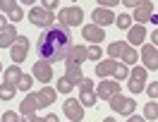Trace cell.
<instances>
[{
	"label": "cell",
	"mask_w": 158,
	"mask_h": 122,
	"mask_svg": "<svg viewBox=\"0 0 158 122\" xmlns=\"http://www.w3.org/2000/svg\"><path fill=\"white\" fill-rule=\"evenodd\" d=\"M120 0H98V7H115Z\"/></svg>",
	"instance_id": "8d00e7d4"
},
{
	"label": "cell",
	"mask_w": 158,
	"mask_h": 122,
	"mask_svg": "<svg viewBox=\"0 0 158 122\" xmlns=\"http://www.w3.org/2000/svg\"><path fill=\"white\" fill-rule=\"evenodd\" d=\"M43 122H60L58 115H43Z\"/></svg>",
	"instance_id": "60d3db41"
},
{
	"label": "cell",
	"mask_w": 158,
	"mask_h": 122,
	"mask_svg": "<svg viewBox=\"0 0 158 122\" xmlns=\"http://www.w3.org/2000/svg\"><path fill=\"white\" fill-rule=\"evenodd\" d=\"M17 36H19V34H17V26H15V24L10 22L5 29L0 31V48H10L12 43L17 41Z\"/></svg>",
	"instance_id": "d6986e66"
},
{
	"label": "cell",
	"mask_w": 158,
	"mask_h": 122,
	"mask_svg": "<svg viewBox=\"0 0 158 122\" xmlns=\"http://www.w3.org/2000/svg\"><path fill=\"white\" fill-rule=\"evenodd\" d=\"M62 112H65L72 122H81L84 120V105L79 103V98H67L65 105H62Z\"/></svg>",
	"instance_id": "8fae6325"
},
{
	"label": "cell",
	"mask_w": 158,
	"mask_h": 122,
	"mask_svg": "<svg viewBox=\"0 0 158 122\" xmlns=\"http://www.w3.org/2000/svg\"><path fill=\"white\" fill-rule=\"evenodd\" d=\"M77 86H79V93H89V91H94V79L81 77V81H79Z\"/></svg>",
	"instance_id": "4dcf8cb0"
},
{
	"label": "cell",
	"mask_w": 158,
	"mask_h": 122,
	"mask_svg": "<svg viewBox=\"0 0 158 122\" xmlns=\"http://www.w3.org/2000/svg\"><path fill=\"white\" fill-rule=\"evenodd\" d=\"M89 60V53H86V46H72L65 58V65H84Z\"/></svg>",
	"instance_id": "5bb4252c"
},
{
	"label": "cell",
	"mask_w": 158,
	"mask_h": 122,
	"mask_svg": "<svg viewBox=\"0 0 158 122\" xmlns=\"http://www.w3.org/2000/svg\"><path fill=\"white\" fill-rule=\"evenodd\" d=\"M141 51H139V58L144 62V67L146 70H158V48L153 43H144V46H139Z\"/></svg>",
	"instance_id": "9c48e42d"
},
{
	"label": "cell",
	"mask_w": 158,
	"mask_h": 122,
	"mask_svg": "<svg viewBox=\"0 0 158 122\" xmlns=\"http://www.w3.org/2000/svg\"><path fill=\"white\" fill-rule=\"evenodd\" d=\"M127 86L132 93H141L146 89V67L144 65H134V70H129Z\"/></svg>",
	"instance_id": "8992f818"
},
{
	"label": "cell",
	"mask_w": 158,
	"mask_h": 122,
	"mask_svg": "<svg viewBox=\"0 0 158 122\" xmlns=\"http://www.w3.org/2000/svg\"><path fill=\"white\" fill-rule=\"evenodd\" d=\"M41 5H43V7H46V10H55V7H58L60 5V0H41Z\"/></svg>",
	"instance_id": "e575fe53"
},
{
	"label": "cell",
	"mask_w": 158,
	"mask_h": 122,
	"mask_svg": "<svg viewBox=\"0 0 158 122\" xmlns=\"http://www.w3.org/2000/svg\"><path fill=\"white\" fill-rule=\"evenodd\" d=\"M31 74H34V79H39L41 84H46V81L53 79V65H50L48 60H36L34 67H31Z\"/></svg>",
	"instance_id": "30bf717a"
},
{
	"label": "cell",
	"mask_w": 158,
	"mask_h": 122,
	"mask_svg": "<svg viewBox=\"0 0 158 122\" xmlns=\"http://www.w3.org/2000/svg\"><path fill=\"white\" fill-rule=\"evenodd\" d=\"M96 77H115L118 81L122 79H127L129 77V67L125 65V62H118V60H113V58H106V60H101L96 62Z\"/></svg>",
	"instance_id": "7a4b0ae2"
},
{
	"label": "cell",
	"mask_w": 158,
	"mask_h": 122,
	"mask_svg": "<svg viewBox=\"0 0 158 122\" xmlns=\"http://www.w3.org/2000/svg\"><path fill=\"white\" fill-rule=\"evenodd\" d=\"M110 110L118 112V115H132V112L137 110V101L134 98H129V96H122V93H115L113 98H110Z\"/></svg>",
	"instance_id": "5b68a950"
},
{
	"label": "cell",
	"mask_w": 158,
	"mask_h": 122,
	"mask_svg": "<svg viewBox=\"0 0 158 122\" xmlns=\"http://www.w3.org/2000/svg\"><path fill=\"white\" fill-rule=\"evenodd\" d=\"M74 86H77V84L62 74V77L58 79V86H55V89H58V93H65V96H67V93H72V89H74Z\"/></svg>",
	"instance_id": "603a6c76"
},
{
	"label": "cell",
	"mask_w": 158,
	"mask_h": 122,
	"mask_svg": "<svg viewBox=\"0 0 158 122\" xmlns=\"http://www.w3.org/2000/svg\"><path fill=\"white\" fill-rule=\"evenodd\" d=\"M120 2H122V5H127V7H137L141 0H120Z\"/></svg>",
	"instance_id": "ab89813d"
},
{
	"label": "cell",
	"mask_w": 158,
	"mask_h": 122,
	"mask_svg": "<svg viewBox=\"0 0 158 122\" xmlns=\"http://www.w3.org/2000/svg\"><path fill=\"white\" fill-rule=\"evenodd\" d=\"M148 22H153V24L158 26V14H151V19H148Z\"/></svg>",
	"instance_id": "7bdbcfd3"
},
{
	"label": "cell",
	"mask_w": 158,
	"mask_h": 122,
	"mask_svg": "<svg viewBox=\"0 0 158 122\" xmlns=\"http://www.w3.org/2000/svg\"><path fill=\"white\" fill-rule=\"evenodd\" d=\"M81 36L89 41V43H101V41L106 39V31H103V26H98V24H84Z\"/></svg>",
	"instance_id": "e0dca14e"
},
{
	"label": "cell",
	"mask_w": 158,
	"mask_h": 122,
	"mask_svg": "<svg viewBox=\"0 0 158 122\" xmlns=\"http://www.w3.org/2000/svg\"><path fill=\"white\" fill-rule=\"evenodd\" d=\"M7 24H10V22H7V17H5V14H2V12H0V31L5 29V26H7Z\"/></svg>",
	"instance_id": "b9f144b4"
},
{
	"label": "cell",
	"mask_w": 158,
	"mask_h": 122,
	"mask_svg": "<svg viewBox=\"0 0 158 122\" xmlns=\"http://www.w3.org/2000/svg\"><path fill=\"white\" fill-rule=\"evenodd\" d=\"M2 122H22V117L15 110H5L2 112Z\"/></svg>",
	"instance_id": "d6a6232c"
},
{
	"label": "cell",
	"mask_w": 158,
	"mask_h": 122,
	"mask_svg": "<svg viewBox=\"0 0 158 122\" xmlns=\"http://www.w3.org/2000/svg\"><path fill=\"white\" fill-rule=\"evenodd\" d=\"M27 55H29V39L27 36H17V41L10 46V58L15 65H19V62L27 60Z\"/></svg>",
	"instance_id": "ba28073f"
},
{
	"label": "cell",
	"mask_w": 158,
	"mask_h": 122,
	"mask_svg": "<svg viewBox=\"0 0 158 122\" xmlns=\"http://www.w3.org/2000/svg\"><path fill=\"white\" fill-rule=\"evenodd\" d=\"M69 48H72V36H69V29L67 26H50V29H43L39 39V46H36V51H39V58L41 60H48L50 65L53 62H60L67 58Z\"/></svg>",
	"instance_id": "6da1fadb"
},
{
	"label": "cell",
	"mask_w": 158,
	"mask_h": 122,
	"mask_svg": "<svg viewBox=\"0 0 158 122\" xmlns=\"http://www.w3.org/2000/svg\"><path fill=\"white\" fill-rule=\"evenodd\" d=\"M103 122H118V120H115V117H106Z\"/></svg>",
	"instance_id": "f6af8a7d"
},
{
	"label": "cell",
	"mask_w": 158,
	"mask_h": 122,
	"mask_svg": "<svg viewBox=\"0 0 158 122\" xmlns=\"http://www.w3.org/2000/svg\"><path fill=\"white\" fill-rule=\"evenodd\" d=\"M31 84H34V74H22L19 84H17V89H19V91H29Z\"/></svg>",
	"instance_id": "f1b7e54d"
},
{
	"label": "cell",
	"mask_w": 158,
	"mask_h": 122,
	"mask_svg": "<svg viewBox=\"0 0 158 122\" xmlns=\"http://www.w3.org/2000/svg\"><path fill=\"white\" fill-rule=\"evenodd\" d=\"M86 53H89V60H96V62H98V58H103L101 43H91L89 48H86Z\"/></svg>",
	"instance_id": "83f0119b"
},
{
	"label": "cell",
	"mask_w": 158,
	"mask_h": 122,
	"mask_svg": "<svg viewBox=\"0 0 158 122\" xmlns=\"http://www.w3.org/2000/svg\"><path fill=\"white\" fill-rule=\"evenodd\" d=\"M96 101H98V96L94 91H89V93H79V103L84 105V108H94L96 105Z\"/></svg>",
	"instance_id": "484cf974"
},
{
	"label": "cell",
	"mask_w": 158,
	"mask_h": 122,
	"mask_svg": "<svg viewBox=\"0 0 158 122\" xmlns=\"http://www.w3.org/2000/svg\"><path fill=\"white\" fill-rule=\"evenodd\" d=\"M22 122H43L41 115H22Z\"/></svg>",
	"instance_id": "d590c367"
},
{
	"label": "cell",
	"mask_w": 158,
	"mask_h": 122,
	"mask_svg": "<svg viewBox=\"0 0 158 122\" xmlns=\"http://www.w3.org/2000/svg\"><path fill=\"white\" fill-rule=\"evenodd\" d=\"M127 122H146V117H144V115H134V112H132V115L127 117Z\"/></svg>",
	"instance_id": "74e56055"
},
{
	"label": "cell",
	"mask_w": 158,
	"mask_h": 122,
	"mask_svg": "<svg viewBox=\"0 0 158 122\" xmlns=\"http://www.w3.org/2000/svg\"><path fill=\"white\" fill-rule=\"evenodd\" d=\"M0 70H2V62H0Z\"/></svg>",
	"instance_id": "bcb514c9"
},
{
	"label": "cell",
	"mask_w": 158,
	"mask_h": 122,
	"mask_svg": "<svg viewBox=\"0 0 158 122\" xmlns=\"http://www.w3.org/2000/svg\"><path fill=\"white\" fill-rule=\"evenodd\" d=\"M7 17H10L12 24H15V22H22V19H24V10H22V5H19V7H15V10H12Z\"/></svg>",
	"instance_id": "1f68e13d"
},
{
	"label": "cell",
	"mask_w": 158,
	"mask_h": 122,
	"mask_svg": "<svg viewBox=\"0 0 158 122\" xmlns=\"http://www.w3.org/2000/svg\"><path fill=\"white\" fill-rule=\"evenodd\" d=\"M65 77L72 79L74 84H79L81 77H84V74H81V65H65Z\"/></svg>",
	"instance_id": "7402d4cb"
},
{
	"label": "cell",
	"mask_w": 158,
	"mask_h": 122,
	"mask_svg": "<svg viewBox=\"0 0 158 122\" xmlns=\"http://www.w3.org/2000/svg\"><path fill=\"white\" fill-rule=\"evenodd\" d=\"M115 93H120V81H118V79H103V81L98 84L96 96H98V98H103V101H110Z\"/></svg>",
	"instance_id": "7c38bea8"
},
{
	"label": "cell",
	"mask_w": 158,
	"mask_h": 122,
	"mask_svg": "<svg viewBox=\"0 0 158 122\" xmlns=\"http://www.w3.org/2000/svg\"><path fill=\"white\" fill-rule=\"evenodd\" d=\"M148 39H151V43H153V46L158 48V26H156L153 31H151V36H148Z\"/></svg>",
	"instance_id": "f35d334b"
},
{
	"label": "cell",
	"mask_w": 158,
	"mask_h": 122,
	"mask_svg": "<svg viewBox=\"0 0 158 122\" xmlns=\"http://www.w3.org/2000/svg\"><path fill=\"white\" fill-rule=\"evenodd\" d=\"M58 93V89H50V86H43L41 91H36V103H39V108H48V105H53L55 103V96Z\"/></svg>",
	"instance_id": "ac0fdd59"
},
{
	"label": "cell",
	"mask_w": 158,
	"mask_h": 122,
	"mask_svg": "<svg viewBox=\"0 0 158 122\" xmlns=\"http://www.w3.org/2000/svg\"><path fill=\"white\" fill-rule=\"evenodd\" d=\"M146 36L148 34H146V29H144V24H132L127 29V43L134 46V48H137V46H144Z\"/></svg>",
	"instance_id": "4fadbf2b"
},
{
	"label": "cell",
	"mask_w": 158,
	"mask_h": 122,
	"mask_svg": "<svg viewBox=\"0 0 158 122\" xmlns=\"http://www.w3.org/2000/svg\"><path fill=\"white\" fill-rule=\"evenodd\" d=\"M151 14H153V2L151 0H141L137 7H134V17L132 19L137 22V24H144V22L151 19Z\"/></svg>",
	"instance_id": "9a60e30c"
},
{
	"label": "cell",
	"mask_w": 158,
	"mask_h": 122,
	"mask_svg": "<svg viewBox=\"0 0 158 122\" xmlns=\"http://www.w3.org/2000/svg\"><path fill=\"white\" fill-rule=\"evenodd\" d=\"M22 74H24V72L19 70V65H10L7 70L2 72V81H5V84H12V86H17L19 79H22Z\"/></svg>",
	"instance_id": "44dd1931"
},
{
	"label": "cell",
	"mask_w": 158,
	"mask_h": 122,
	"mask_svg": "<svg viewBox=\"0 0 158 122\" xmlns=\"http://www.w3.org/2000/svg\"><path fill=\"white\" fill-rule=\"evenodd\" d=\"M91 19L94 24H98V26H108V24H115V14L110 7H96V10L91 12Z\"/></svg>",
	"instance_id": "2e32d148"
},
{
	"label": "cell",
	"mask_w": 158,
	"mask_h": 122,
	"mask_svg": "<svg viewBox=\"0 0 158 122\" xmlns=\"http://www.w3.org/2000/svg\"><path fill=\"white\" fill-rule=\"evenodd\" d=\"M55 19H58V17H55L50 10H46L43 5L29 10V22L34 24V26H39V29H50V26L55 24Z\"/></svg>",
	"instance_id": "277c9868"
},
{
	"label": "cell",
	"mask_w": 158,
	"mask_h": 122,
	"mask_svg": "<svg viewBox=\"0 0 158 122\" xmlns=\"http://www.w3.org/2000/svg\"><path fill=\"white\" fill-rule=\"evenodd\" d=\"M39 110V103H36V93H29L22 98V105H19V112L22 115H36Z\"/></svg>",
	"instance_id": "ffe728a7"
},
{
	"label": "cell",
	"mask_w": 158,
	"mask_h": 122,
	"mask_svg": "<svg viewBox=\"0 0 158 122\" xmlns=\"http://www.w3.org/2000/svg\"><path fill=\"white\" fill-rule=\"evenodd\" d=\"M15 7H19V0H0V12L2 14H10Z\"/></svg>",
	"instance_id": "4316f807"
},
{
	"label": "cell",
	"mask_w": 158,
	"mask_h": 122,
	"mask_svg": "<svg viewBox=\"0 0 158 122\" xmlns=\"http://www.w3.org/2000/svg\"><path fill=\"white\" fill-rule=\"evenodd\" d=\"M15 93H17V86H12V84H0V101H12L15 98Z\"/></svg>",
	"instance_id": "cb8c5ba5"
},
{
	"label": "cell",
	"mask_w": 158,
	"mask_h": 122,
	"mask_svg": "<svg viewBox=\"0 0 158 122\" xmlns=\"http://www.w3.org/2000/svg\"><path fill=\"white\" fill-rule=\"evenodd\" d=\"M58 19L62 26H79L81 24V19H84V10L81 7H77V5H72V7H62L58 14Z\"/></svg>",
	"instance_id": "52a82bcc"
},
{
	"label": "cell",
	"mask_w": 158,
	"mask_h": 122,
	"mask_svg": "<svg viewBox=\"0 0 158 122\" xmlns=\"http://www.w3.org/2000/svg\"><path fill=\"white\" fill-rule=\"evenodd\" d=\"M108 58H113V60L120 58V62H125V65H137L139 53L134 46H129L127 41H113L108 46Z\"/></svg>",
	"instance_id": "3957f363"
},
{
	"label": "cell",
	"mask_w": 158,
	"mask_h": 122,
	"mask_svg": "<svg viewBox=\"0 0 158 122\" xmlns=\"http://www.w3.org/2000/svg\"><path fill=\"white\" fill-rule=\"evenodd\" d=\"M132 17H129V14H118V17H115V24H118V29H129V26H132Z\"/></svg>",
	"instance_id": "f546056e"
},
{
	"label": "cell",
	"mask_w": 158,
	"mask_h": 122,
	"mask_svg": "<svg viewBox=\"0 0 158 122\" xmlns=\"http://www.w3.org/2000/svg\"><path fill=\"white\" fill-rule=\"evenodd\" d=\"M22 5H34V2H36V0H19Z\"/></svg>",
	"instance_id": "ee69618b"
},
{
	"label": "cell",
	"mask_w": 158,
	"mask_h": 122,
	"mask_svg": "<svg viewBox=\"0 0 158 122\" xmlns=\"http://www.w3.org/2000/svg\"><path fill=\"white\" fill-rule=\"evenodd\" d=\"M144 91L151 96V98H158V81H153V84H146V89Z\"/></svg>",
	"instance_id": "836d02e7"
},
{
	"label": "cell",
	"mask_w": 158,
	"mask_h": 122,
	"mask_svg": "<svg viewBox=\"0 0 158 122\" xmlns=\"http://www.w3.org/2000/svg\"><path fill=\"white\" fill-rule=\"evenodd\" d=\"M144 117H146V120H158V103L153 101V98L144 105Z\"/></svg>",
	"instance_id": "d4e9b609"
}]
</instances>
